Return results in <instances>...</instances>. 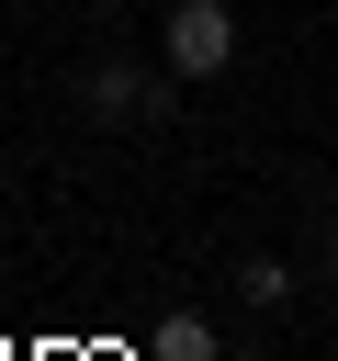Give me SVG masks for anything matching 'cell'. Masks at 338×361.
I'll return each instance as SVG.
<instances>
[{
    "instance_id": "cell-1",
    "label": "cell",
    "mask_w": 338,
    "mask_h": 361,
    "mask_svg": "<svg viewBox=\"0 0 338 361\" xmlns=\"http://www.w3.org/2000/svg\"><path fill=\"white\" fill-rule=\"evenodd\" d=\"M158 45H169V79H214V68L237 56V11H225V0H180Z\"/></svg>"
},
{
    "instance_id": "cell-3",
    "label": "cell",
    "mask_w": 338,
    "mask_h": 361,
    "mask_svg": "<svg viewBox=\"0 0 338 361\" xmlns=\"http://www.w3.org/2000/svg\"><path fill=\"white\" fill-rule=\"evenodd\" d=\"M146 361H214V316L169 305V316H158V338H146Z\"/></svg>"
},
{
    "instance_id": "cell-2",
    "label": "cell",
    "mask_w": 338,
    "mask_h": 361,
    "mask_svg": "<svg viewBox=\"0 0 338 361\" xmlns=\"http://www.w3.org/2000/svg\"><path fill=\"white\" fill-rule=\"evenodd\" d=\"M79 102H90V124H146V113H169V102H180V79L158 90L146 68H90V79H79Z\"/></svg>"
},
{
    "instance_id": "cell-4",
    "label": "cell",
    "mask_w": 338,
    "mask_h": 361,
    "mask_svg": "<svg viewBox=\"0 0 338 361\" xmlns=\"http://www.w3.org/2000/svg\"><path fill=\"white\" fill-rule=\"evenodd\" d=\"M237 293H248V305H259V316H270V305H282V293H293V271H282V259H270V248H259V259H237Z\"/></svg>"
},
{
    "instance_id": "cell-5",
    "label": "cell",
    "mask_w": 338,
    "mask_h": 361,
    "mask_svg": "<svg viewBox=\"0 0 338 361\" xmlns=\"http://www.w3.org/2000/svg\"><path fill=\"white\" fill-rule=\"evenodd\" d=\"M327 282H338V237H327Z\"/></svg>"
}]
</instances>
